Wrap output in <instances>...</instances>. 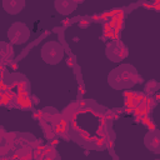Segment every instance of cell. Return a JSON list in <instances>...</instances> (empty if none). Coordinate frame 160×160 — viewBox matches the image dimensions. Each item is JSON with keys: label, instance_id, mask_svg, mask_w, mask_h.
I'll list each match as a JSON object with an SVG mask.
<instances>
[{"label": "cell", "instance_id": "8", "mask_svg": "<svg viewBox=\"0 0 160 160\" xmlns=\"http://www.w3.org/2000/svg\"><path fill=\"white\" fill-rule=\"evenodd\" d=\"M15 56L12 44L0 41V65H5L10 62Z\"/></svg>", "mask_w": 160, "mask_h": 160}, {"label": "cell", "instance_id": "1", "mask_svg": "<svg viewBox=\"0 0 160 160\" xmlns=\"http://www.w3.org/2000/svg\"><path fill=\"white\" fill-rule=\"evenodd\" d=\"M141 80L136 68L130 64H120L108 75V84L115 90H125L135 86Z\"/></svg>", "mask_w": 160, "mask_h": 160}, {"label": "cell", "instance_id": "3", "mask_svg": "<svg viewBox=\"0 0 160 160\" xmlns=\"http://www.w3.org/2000/svg\"><path fill=\"white\" fill-rule=\"evenodd\" d=\"M8 39L12 45L25 44L30 39V29L25 22L16 21L10 25L8 30Z\"/></svg>", "mask_w": 160, "mask_h": 160}, {"label": "cell", "instance_id": "4", "mask_svg": "<svg viewBox=\"0 0 160 160\" xmlns=\"http://www.w3.org/2000/svg\"><path fill=\"white\" fill-rule=\"evenodd\" d=\"M105 55L109 60L118 62L124 60L128 56V50H126V46L120 40H112L106 44Z\"/></svg>", "mask_w": 160, "mask_h": 160}, {"label": "cell", "instance_id": "2", "mask_svg": "<svg viewBox=\"0 0 160 160\" xmlns=\"http://www.w3.org/2000/svg\"><path fill=\"white\" fill-rule=\"evenodd\" d=\"M41 59L48 65H56L64 59V48L59 41H46L40 50Z\"/></svg>", "mask_w": 160, "mask_h": 160}, {"label": "cell", "instance_id": "7", "mask_svg": "<svg viewBox=\"0 0 160 160\" xmlns=\"http://www.w3.org/2000/svg\"><path fill=\"white\" fill-rule=\"evenodd\" d=\"M2 9L10 15L20 14L25 8V0H1Z\"/></svg>", "mask_w": 160, "mask_h": 160}, {"label": "cell", "instance_id": "5", "mask_svg": "<svg viewBox=\"0 0 160 160\" xmlns=\"http://www.w3.org/2000/svg\"><path fill=\"white\" fill-rule=\"evenodd\" d=\"M144 145L152 152L160 151V132L158 129L150 130L144 136Z\"/></svg>", "mask_w": 160, "mask_h": 160}, {"label": "cell", "instance_id": "6", "mask_svg": "<svg viewBox=\"0 0 160 160\" xmlns=\"http://www.w3.org/2000/svg\"><path fill=\"white\" fill-rule=\"evenodd\" d=\"M78 0H54L55 10L60 15H70L78 8Z\"/></svg>", "mask_w": 160, "mask_h": 160}]
</instances>
